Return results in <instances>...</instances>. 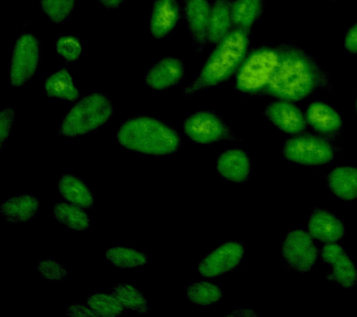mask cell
I'll return each instance as SVG.
<instances>
[{"mask_svg":"<svg viewBox=\"0 0 357 317\" xmlns=\"http://www.w3.org/2000/svg\"><path fill=\"white\" fill-rule=\"evenodd\" d=\"M119 144L132 151L155 155L172 154L181 146V138L174 130L156 119H130L117 132Z\"/></svg>","mask_w":357,"mask_h":317,"instance_id":"3957f363","label":"cell"},{"mask_svg":"<svg viewBox=\"0 0 357 317\" xmlns=\"http://www.w3.org/2000/svg\"><path fill=\"white\" fill-rule=\"evenodd\" d=\"M181 17L178 0H155L151 16V33L155 38L167 37Z\"/></svg>","mask_w":357,"mask_h":317,"instance_id":"4fadbf2b","label":"cell"},{"mask_svg":"<svg viewBox=\"0 0 357 317\" xmlns=\"http://www.w3.org/2000/svg\"><path fill=\"white\" fill-rule=\"evenodd\" d=\"M45 90L50 97H56L61 100L77 99V88L75 87L71 75L66 69H61L57 73L52 75L45 82Z\"/></svg>","mask_w":357,"mask_h":317,"instance_id":"cb8c5ba5","label":"cell"},{"mask_svg":"<svg viewBox=\"0 0 357 317\" xmlns=\"http://www.w3.org/2000/svg\"><path fill=\"white\" fill-rule=\"evenodd\" d=\"M184 4L187 24L195 51L201 52L208 40L211 7L208 0H186Z\"/></svg>","mask_w":357,"mask_h":317,"instance_id":"8fae6325","label":"cell"},{"mask_svg":"<svg viewBox=\"0 0 357 317\" xmlns=\"http://www.w3.org/2000/svg\"><path fill=\"white\" fill-rule=\"evenodd\" d=\"M187 297L195 304L208 305L220 299L222 291L211 283H195L187 289Z\"/></svg>","mask_w":357,"mask_h":317,"instance_id":"83f0119b","label":"cell"},{"mask_svg":"<svg viewBox=\"0 0 357 317\" xmlns=\"http://www.w3.org/2000/svg\"><path fill=\"white\" fill-rule=\"evenodd\" d=\"M42 10L55 24H61L68 19L75 6V0H41Z\"/></svg>","mask_w":357,"mask_h":317,"instance_id":"f546056e","label":"cell"},{"mask_svg":"<svg viewBox=\"0 0 357 317\" xmlns=\"http://www.w3.org/2000/svg\"><path fill=\"white\" fill-rule=\"evenodd\" d=\"M88 303L97 316H116L123 311V305L114 295L94 294L89 297Z\"/></svg>","mask_w":357,"mask_h":317,"instance_id":"f1b7e54d","label":"cell"},{"mask_svg":"<svg viewBox=\"0 0 357 317\" xmlns=\"http://www.w3.org/2000/svg\"><path fill=\"white\" fill-rule=\"evenodd\" d=\"M14 112L10 108H6L2 111L0 116V140H1V147L4 144L6 139L10 135L11 125H13Z\"/></svg>","mask_w":357,"mask_h":317,"instance_id":"d6a6232c","label":"cell"},{"mask_svg":"<svg viewBox=\"0 0 357 317\" xmlns=\"http://www.w3.org/2000/svg\"><path fill=\"white\" fill-rule=\"evenodd\" d=\"M306 119L310 126L321 134H334L342 126V116L339 113L328 105L320 102L310 105L306 112Z\"/></svg>","mask_w":357,"mask_h":317,"instance_id":"e0dca14e","label":"cell"},{"mask_svg":"<svg viewBox=\"0 0 357 317\" xmlns=\"http://www.w3.org/2000/svg\"><path fill=\"white\" fill-rule=\"evenodd\" d=\"M265 0H234L231 19L236 29H251L264 10Z\"/></svg>","mask_w":357,"mask_h":317,"instance_id":"7402d4cb","label":"cell"},{"mask_svg":"<svg viewBox=\"0 0 357 317\" xmlns=\"http://www.w3.org/2000/svg\"><path fill=\"white\" fill-rule=\"evenodd\" d=\"M112 294L124 307L136 313L144 314L149 310V306L141 292L132 286L119 284L112 288Z\"/></svg>","mask_w":357,"mask_h":317,"instance_id":"d4e9b609","label":"cell"},{"mask_svg":"<svg viewBox=\"0 0 357 317\" xmlns=\"http://www.w3.org/2000/svg\"><path fill=\"white\" fill-rule=\"evenodd\" d=\"M184 132L197 144H211L230 138L231 132L225 122L214 114L199 112L184 122Z\"/></svg>","mask_w":357,"mask_h":317,"instance_id":"9c48e42d","label":"cell"},{"mask_svg":"<svg viewBox=\"0 0 357 317\" xmlns=\"http://www.w3.org/2000/svg\"><path fill=\"white\" fill-rule=\"evenodd\" d=\"M251 29H234L220 42L206 60L197 79L184 90L186 96L214 87L230 79L247 56Z\"/></svg>","mask_w":357,"mask_h":317,"instance_id":"7a4b0ae2","label":"cell"},{"mask_svg":"<svg viewBox=\"0 0 357 317\" xmlns=\"http://www.w3.org/2000/svg\"><path fill=\"white\" fill-rule=\"evenodd\" d=\"M308 229L312 238L326 243L340 240L345 233L342 222L325 210H317L312 214Z\"/></svg>","mask_w":357,"mask_h":317,"instance_id":"2e32d148","label":"cell"},{"mask_svg":"<svg viewBox=\"0 0 357 317\" xmlns=\"http://www.w3.org/2000/svg\"><path fill=\"white\" fill-rule=\"evenodd\" d=\"M244 255V247L237 242H229L206 256L198 266L205 277H215L238 265Z\"/></svg>","mask_w":357,"mask_h":317,"instance_id":"30bf717a","label":"cell"},{"mask_svg":"<svg viewBox=\"0 0 357 317\" xmlns=\"http://www.w3.org/2000/svg\"><path fill=\"white\" fill-rule=\"evenodd\" d=\"M217 169L225 179L243 183L250 177V160L241 150H229L218 160Z\"/></svg>","mask_w":357,"mask_h":317,"instance_id":"ac0fdd59","label":"cell"},{"mask_svg":"<svg viewBox=\"0 0 357 317\" xmlns=\"http://www.w3.org/2000/svg\"><path fill=\"white\" fill-rule=\"evenodd\" d=\"M38 201L30 194L13 197L1 205L2 215L10 222H26L38 210Z\"/></svg>","mask_w":357,"mask_h":317,"instance_id":"44dd1931","label":"cell"},{"mask_svg":"<svg viewBox=\"0 0 357 317\" xmlns=\"http://www.w3.org/2000/svg\"><path fill=\"white\" fill-rule=\"evenodd\" d=\"M185 1H186V0H183V2H185Z\"/></svg>","mask_w":357,"mask_h":317,"instance_id":"f35d334b","label":"cell"},{"mask_svg":"<svg viewBox=\"0 0 357 317\" xmlns=\"http://www.w3.org/2000/svg\"><path fill=\"white\" fill-rule=\"evenodd\" d=\"M53 212L59 222L67 225L73 230L84 231L89 227V217L79 208L67 204H57L55 205Z\"/></svg>","mask_w":357,"mask_h":317,"instance_id":"484cf974","label":"cell"},{"mask_svg":"<svg viewBox=\"0 0 357 317\" xmlns=\"http://www.w3.org/2000/svg\"><path fill=\"white\" fill-rule=\"evenodd\" d=\"M66 314L70 316H97L91 308L89 309L82 305L70 306L66 310Z\"/></svg>","mask_w":357,"mask_h":317,"instance_id":"e575fe53","label":"cell"},{"mask_svg":"<svg viewBox=\"0 0 357 317\" xmlns=\"http://www.w3.org/2000/svg\"><path fill=\"white\" fill-rule=\"evenodd\" d=\"M321 257L326 263L331 264L335 280L344 288H351L356 280V269L342 247L339 245H326Z\"/></svg>","mask_w":357,"mask_h":317,"instance_id":"5bb4252c","label":"cell"},{"mask_svg":"<svg viewBox=\"0 0 357 317\" xmlns=\"http://www.w3.org/2000/svg\"><path fill=\"white\" fill-rule=\"evenodd\" d=\"M38 272L47 280L59 281L63 279L67 275V271L60 264L53 261H43L39 263Z\"/></svg>","mask_w":357,"mask_h":317,"instance_id":"1f68e13d","label":"cell"},{"mask_svg":"<svg viewBox=\"0 0 357 317\" xmlns=\"http://www.w3.org/2000/svg\"><path fill=\"white\" fill-rule=\"evenodd\" d=\"M344 47L351 54H357V24L346 35Z\"/></svg>","mask_w":357,"mask_h":317,"instance_id":"836d02e7","label":"cell"},{"mask_svg":"<svg viewBox=\"0 0 357 317\" xmlns=\"http://www.w3.org/2000/svg\"><path fill=\"white\" fill-rule=\"evenodd\" d=\"M184 65L174 58H165L145 76L144 82L153 90H164L177 85L183 77Z\"/></svg>","mask_w":357,"mask_h":317,"instance_id":"9a60e30c","label":"cell"},{"mask_svg":"<svg viewBox=\"0 0 357 317\" xmlns=\"http://www.w3.org/2000/svg\"><path fill=\"white\" fill-rule=\"evenodd\" d=\"M356 110H357V101H356Z\"/></svg>","mask_w":357,"mask_h":317,"instance_id":"74e56055","label":"cell"},{"mask_svg":"<svg viewBox=\"0 0 357 317\" xmlns=\"http://www.w3.org/2000/svg\"><path fill=\"white\" fill-rule=\"evenodd\" d=\"M59 192L67 201L82 208H91L94 197L85 183L71 175H63L59 180Z\"/></svg>","mask_w":357,"mask_h":317,"instance_id":"603a6c76","label":"cell"},{"mask_svg":"<svg viewBox=\"0 0 357 317\" xmlns=\"http://www.w3.org/2000/svg\"><path fill=\"white\" fill-rule=\"evenodd\" d=\"M328 85L326 74L314 58L298 47L284 46L278 70L265 94L282 101L298 102Z\"/></svg>","mask_w":357,"mask_h":317,"instance_id":"6da1fadb","label":"cell"},{"mask_svg":"<svg viewBox=\"0 0 357 317\" xmlns=\"http://www.w3.org/2000/svg\"><path fill=\"white\" fill-rule=\"evenodd\" d=\"M58 54L63 56L68 62H75L79 58L82 46L77 38L63 36L59 38L56 44Z\"/></svg>","mask_w":357,"mask_h":317,"instance_id":"4dcf8cb0","label":"cell"},{"mask_svg":"<svg viewBox=\"0 0 357 317\" xmlns=\"http://www.w3.org/2000/svg\"><path fill=\"white\" fill-rule=\"evenodd\" d=\"M106 258L119 268L128 269L144 265L147 261L146 255L126 247H116L107 250Z\"/></svg>","mask_w":357,"mask_h":317,"instance_id":"4316f807","label":"cell"},{"mask_svg":"<svg viewBox=\"0 0 357 317\" xmlns=\"http://www.w3.org/2000/svg\"><path fill=\"white\" fill-rule=\"evenodd\" d=\"M113 114L112 102L102 93L84 97L64 118L59 133L71 138L86 134L106 123Z\"/></svg>","mask_w":357,"mask_h":317,"instance_id":"5b68a950","label":"cell"},{"mask_svg":"<svg viewBox=\"0 0 357 317\" xmlns=\"http://www.w3.org/2000/svg\"><path fill=\"white\" fill-rule=\"evenodd\" d=\"M258 314L253 313L252 311L250 310H238L234 311L231 314H229V316H257Z\"/></svg>","mask_w":357,"mask_h":317,"instance_id":"8d00e7d4","label":"cell"},{"mask_svg":"<svg viewBox=\"0 0 357 317\" xmlns=\"http://www.w3.org/2000/svg\"><path fill=\"white\" fill-rule=\"evenodd\" d=\"M40 55L38 38L24 34L17 40L11 58L10 79L11 85L21 87L36 75Z\"/></svg>","mask_w":357,"mask_h":317,"instance_id":"52a82bcc","label":"cell"},{"mask_svg":"<svg viewBox=\"0 0 357 317\" xmlns=\"http://www.w3.org/2000/svg\"><path fill=\"white\" fill-rule=\"evenodd\" d=\"M282 254L286 263L296 271L306 272L317 261V249L308 233L296 230L287 235Z\"/></svg>","mask_w":357,"mask_h":317,"instance_id":"ba28073f","label":"cell"},{"mask_svg":"<svg viewBox=\"0 0 357 317\" xmlns=\"http://www.w3.org/2000/svg\"><path fill=\"white\" fill-rule=\"evenodd\" d=\"M283 154L287 160L293 163L319 166L333 160L335 150L325 139L303 135L289 139L284 144Z\"/></svg>","mask_w":357,"mask_h":317,"instance_id":"8992f818","label":"cell"},{"mask_svg":"<svg viewBox=\"0 0 357 317\" xmlns=\"http://www.w3.org/2000/svg\"><path fill=\"white\" fill-rule=\"evenodd\" d=\"M268 119L278 129L289 134H298L306 129L303 114L291 102H272L265 111Z\"/></svg>","mask_w":357,"mask_h":317,"instance_id":"7c38bea8","label":"cell"},{"mask_svg":"<svg viewBox=\"0 0 357 317\" xmlns=\"http://www.w3.org/2000/svg\"><path fill=\"white\" fill-rule=\"evenodd\" d=\"M282 47H264L245 56L236 72V88L240 93L265 94L280 63Z\"/></svg>","mask_w":357,"mask_h":317,"instance_id":"277c9868","label":"cell"},{"mask_svg":"<svg viewBox=\"0 0 357 317\" xmlns=\"http://www.w3.org/2000/svg\"><path fill=\"white\" fill-rule=\"evenodd\" d=\"M328 183L332 193L340 199H357V169L342 167L328 174Z\"/></svg>","mask_w":357,"mask_h":317,"instance_id":"ffe728a7","label":"cell"},{"mask_svg":"<svg viewBox=\"0 0 357 317\" xmlns=\"http://www.w3.org/2000/svg\"><path fill=\"white\" fill-rule=\"evenodd\" d=\"M233 0H216L211 7L209 19L208 41L211 44L220 42L231 32Z\"/></svg>","mask_w":357,"mask_h":317,"instance_id":"d6986e66","label":"cell"},{"mask_svg":"<svg viewBox=\"0 0 357 317\" xmlns=\"http://www.w3.org/2000/svg\"><path fill=\"white\" fill-rule=\"evenodd\" d=\"M100 3L108 10H116L121 5L124 0H99Z\"/></svg>","mask_w":357,"mask_h":317,"instance_id":"d590c367","label":"cell"}]
</instances>
